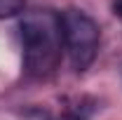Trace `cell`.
Listing matches in <instances>:
<instances>
[{"mask_svg": "<svg viewBox=\"0 0 122 120\" xmlns=\"http://www.w3.org/2000/svg\"><path fill=\"white\" fill-rule=\"evenodd\" d=\"M21 47H24V66L33 78H47L56 71L63 49L59 14L49 10H38L21 19Z\"/></svg>", "mask_w": 122, "mask_h": 120, "instance_id": "cell-1", "label": "cell"}, {"mask_svg": "<svg viewBox=\"0 0 122 120\" xmlns=\"http://www.w3.org/2000/svg\"><path fill=\"white\" fill-rule=\"evenodd\" d=\"M61 19L63 33V49L68 52V59L75 71H87L99 52V26L89 14L82 10H66Z\"/></svg>", "mask_w": 122, "mask_h": 120, "instance_id": "cell-2", "label": "cell"}, {"mask_svg": "<svg viewBox=\"0 0 122 120\" xmlns=\"http://www.w3.org/2000/svg\"><path fill=\"white\" fill-rule=\"evenodd\" d=\"M24 10V0H0V19L16 16Z\"/></svg>", "mask_w": 122, "mask_h": 120, "instance_id": "cell-3", "label": "cell"}, {"mask_svg": "<svg viewBox=\"0 0 122 120\" xmlns=\"http://www.w3.org/2000/svg\"><path fill=\"white\" fill-rule=\"evenodd\" d=\"M113 12L117 16H122V0H115V2H113Z\"/></svg>", "mask_w": 122, "mask_h": 120, "instance_id": "cell-4", "label": "cell"}]
</instances>
